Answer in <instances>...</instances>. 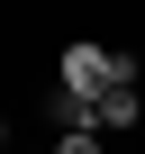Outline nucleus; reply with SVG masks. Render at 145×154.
Segmentation results:
<instances>
[{
    "instance_id": "obj_1",
    "label": "nucleus",
    "mask_w": 145,
    "mask_h": 154,
    "mask_svg": "<svg viewBox=\"0 0 145 154\" xmlns=\"http://www.w3.org/2000/svg\"><path fill=\"white\" fill-rule=\"evenodd\" d=\"M136 72H145V63H136L127 45H91V36H72V45L54 54V82H63L72 100H100V91H127Z\"/></svg>"
},
{
    "instance_id": "obj_2",
    "label": "nucleus",
    "mask_w": 145,
    "mask_h": 154,
    "mask_svg": "<svg viewBox=\"0 0 145 154\" xmlns=\"http://www.w3.org/2000/svg\"><path fill=\"white\" fill-rule=\"evenodd\" d=\"M127 127H145V91L127 82V91H100V109H91V136H127Z\"/></svg>"
},
{
    "instance_id": "obj_4",
    "label": "nucleus",
    "mask_w": 145,
    "mask_h": 154,
    "mask_svg": "<svg viewBox=\"0 0 145 154\" xmlns=\"http://www.w3.org/2000/svg\"><path fill=\"white\" fill-rule=\"evenodd\" d=\"M0 145H9V109H0Z\"/></svg>"
},
{
    "instance_id": "obj_3",
    "label": "nucleus",
    "mask_w": 145,
    "mask_h": 154,
    "mask_svg": "<svg viewBox=\"0 0 145 154\" xmlns=\"http://www.w3.org/2000/svg\"><path fill=\"white\" fill-rule=\"evenodd\" d=\"M54 154H109V136H91V127H72V136H54Z\"/></svg>"
},
{
    "instance_id": "obj_5",
    "label": "nucleus",
    "mask_w": 145,
    "mask_h": 154,
    "mask_svg": "<svg viewBox=\"0 0 145 154\" xmlns=\"http://www.w3.org/2000/svg\"><path fill=\"white\" fill-rule=\"evenodd\" d=\"M27 154H54V145H27Z\"/></svg>"
}]
</instances>
